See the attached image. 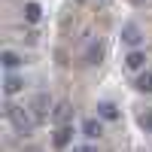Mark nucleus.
I'll return each mask as SVG.
<instances>
[{
	"label": "nucleus",
	"instance_id": "1",
	"mask_svg": "<svg viewBox=\"0 0 152 152\" xmlns=\"http://www.w3.org/2000/svg\"><path fill=\"white\" fill-rule=\"evenodd\" d=\"M6 119L12 122L15 134H21V137L34 134V119L28 116V110H21V107H12V104H6Z\"/></svg>",
	"mask_w": 152,
	"mask_h": 152
},
{
	"label": "nucleus",
	"instance_id": "2",
	"mask_svg": "<svg viewBox=\"0 0 152 152\" xmlns=\"http://www.w3.org/2000/svg\"><path fill=\"white\" fill-rule=\"evenodd\" d=\"M122 43L131 46V49H140V43H143V31L137 28L134 21H128V24L122 28Z\"/></svg>",
	"mask_w": 152,
	"mask_h": 152
},
{
	"label": "nucleus",
	"instance_id": "3",
	"mask_svg": "<svg viewBox=\"0 0 152 152\" xmlns=\"http://www.w3.org/2000/svg\"><path fill=\"white\" fill-rule=\"evenodd\" d=\"M100 134H104L100 119H85V122H82V137H85V140H97Z\"/></svg>",
	"mask_w": 152,
	"mask_h": 152
},
{
	"label": "nucleus",
	"instance_id": "4",
	"mask_svg": "<svg viewBox=\"0 0 152 152\" xmlns=\"http://www.w3.org/2000/svg\"><path fill=\"white\" fill-rule=\"evenodd\" d=\"M125 67H128V70H143V67H146V52H140V49H131L128 58H125Z\"/></svg>",
	"mask_w": 152,
	"mask_h": 152
},
{
	"label": "nucleus",
	"instance_id": "5",
	"mask_svg": "<svg viewBox=\"0 0 152 152\" xmlns=\"http://www.w3.org/2000/svg\"><path fill=\"white\" fill-rule=\"evenodd\" d=\"M70 116H73L70 104H58V107H55V113H52V122L58 125V128H64V125L70 122Z\"/></svg>",
	"mask_w": 152,
	"mask_h": 152
},
{
	"label": "nucleus",
	"instance_id": "6",
	"mask_svg": "<svg viewBox=\"0 0 152 152\" xmlns=\"http://www.w3.org/2000/svg\"><path fill=\"white\" fill-rule=\"evenodd\" d=\"M70 140H73V128H70V125H64V128H58L55 131V149H67L70 146Z\"/></svg>",
	"mask_w": 152,
	"mask_h": 152
},
{
	"label": "nucleus",
	"instance_id": "7",
	"mask_svg": "<svg viewBox=\"0 0 152 152\" xmlns=\"http://www.w3.org/2000/svg\"><path fill=\"white\" fill-rule=\"evenodd\" d=\"M97 116L107 119V122H116V119H119V110H116L113 100H100V104H97Z\"/></svg>",
	"mask_w": 152,
	"mask_h": 152
},
{
	"label": "nucleus",
	"instance_id": "8",
	"mask_svg": "<svg viewBox=\"0 0 152 152\" xmlns=\"http://www.w3.org/2000/svg\"><path fill=\"white\" fill-rule=\"evenodd\" d=\"M21 88H24V82L18 79V76H6V79H3V91H6V97H12V94H18L21 91Z\"/></svg>",
	"mask_w": 152,
	"mask_h": 152
},
{
	"label": "nucleus",
	"instance_id": "9",
	"mask_svg": "<svg viewBox=\"0 0 152 152\" xmlns=\"http://www.w3.org/2000/svg\"><path fill=\"white\" fill-rule=\"evenodd\" d=\"M40 18H43V9H40V3H34V0H31V3H24V21L37 24Z\"/></svg>",
	"mask_w": 152,
	"mask_h": 152
},
{
	"label": "nucleus",
	"instance_id": "10",
	"mask_svg": "<svg viewBox=\"0 0 152 152\" xmlns=\"http://www.w3.org/2000/svg\"><path fill=\"white\" fill-rule=\"evenodd\" d=\"M137 91H149V94H152V73H149V70L137 76Z\"/></svg>",
	"mask_w": 152,
	"mask_h": 152
},
{
	"label": "nucleus",
	"instance_id": "11",
	"mask_svg": "<svg viewBox=\"0 0 152 152\" xmlns=\"http://www.w3.org/2000/svg\"><path fill=\"white\" fill-rule=\"evenodd\" d=\"M3 67H6V70H15V67H21V58H18L15 52H9V49H6V52H3Z\"/></svg>",
	"mask_w": 152,
	"mask_h": 152
},
{
	"label": "nucleus",
	"instance_id": "12",
	"mask_svg": "<svg viewBox=\"0 0 152 152\" xmlns=\"http://www.w3.org/2000/svg\"><path fill=\"white\" fill-rule=\"evenodd\" d=\"M137 122H140V128H143V131H152V110L140 113V116H137Z\"/></svg>",
	"mask_w": 152,
	"mask_h": 152
},
{
	"label": "nucleus",
	"instance_id": "13",
	"mask_svg": "<svg viewBox=\"0 0 152 152\" xmlns=\"http://www.w3.org/2000/svg\"><path fill=\"white\" fill-rule=\"evenodd\" d=\"M46 107H49V97H46V94H40V97L34 100V113H37V116H43Z\"/></svg>",
	"mask_w": 152,
	"mask_h": 152
},
{
	"label": "nucleus",
	"instance_id": "14",
	"mask_svg": "<svg viewBox=\"0 0 152 152\" xmlns=\"http://www.w3.org/2000/svg\"><path fill=\"white\" fill-rule=\"evenodd\" d=\"M97 58H100V46L94 43L91 49H88V55H85V64H97Z\"/></svg>",
	"mask_w": 152,
	"mask_h": 152
},
{
	"label": "nucleus",
	"instance_id": "15",
	"mask_svg": "<svg viewBox=\"0 0 152 152\" xmlns=\"http://www.w3.org/2000/svg\"><path fill=\"white\" fill-rule=\"evenodd\" d=\"M76 152H97V149H94L91 143H85V146H79V149H76Z\"/></svg>",
	"mask_w": 152,
	"mask_h": 152
},
{
	"label": "nucleus",
	"instance_id": "16",
	"mask_svg": "<svg viewBox=\"0 0 152 152\" xmlns=\"http://www.w3.org/2000/svg\"><path fill=\"white\" fill-rule=\"evenodd\" d=\"M24 152H40V149H34V146H31V149H24Z\"/></svg>",
	"mask_w": 152,
	"mask_h": 152
}]
</instances>
